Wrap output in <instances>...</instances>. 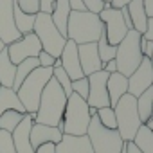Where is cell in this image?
<instances>
[{
	"mask_svg": "<svg viewBox=\"0 0 153 153\" xmlns=\"http://www.w3.org/2000/svg\"><path fill=\"white\" fill-rule=\"evenodd\" d=\"M65 106H67V96L61 90V87L58 85V81L51 78L42 92L40 105L34 114V123L47 124V126H58L63 119Z\"/></svg>",
	"mask_w": 153,
	"mask_h": 153,
	"instance_id": "obj_1",
	"label": "cell"
},
{
	"mask_svg": "<svg viewBox=\"0 0 153 153\" xmlns=\"http://www.w3.org/2000/svg\"><path fill=\"white\" fill-rule=\"evenodd\" d=\"M103 31L105 25L99 15L88 11H70L67 22V40L74 42L76 45L92 43L99 40Z\"/></svg>",
	"mask_w": 153,
	"mask_h": 153,
	"instance_id": "obj_2",
	"label": "cell"
},
{
	"mask_svg": "<svg viewBox=\"0 0 153 153\" xmlns=\"http://www.w3.org/2000/svg\"><path fill=\"white\" fill-rule=\"evenodd\" d=\"M88 105L83 97L78 94H70L67 97V106L63 112L61 123L56 126L61 130V133L67 135H87L88 124H90V114H88Z\"/></svg>",
	"mask_w": 153,
	"mask_h": 153,
	"instance_id": "obj_3",
	"label": "cell"
},
{
	"mask_svg": "<svg viewBox=\"0 0 153 153\" xmlns=\"http://www.w3.org/2000/svg\"><path fill=\"white\" fill-rule=\"evenodd\" d=\"M51 78H52V67L51 68L38 67L24 79V83L16 90V96H18L20 103L24 105L25 114H31V115L36 114L42 92H43V88H45V85L49 83Z\"/></svg>",
	"mask_w": 153,
	"mask_h": 153,
	"instance_id": "obj_4",
	"label": "cell"
},
{
	"mask_svg": "<svg viewBox=\"0 0 153 153\" xmlns=\"http://www.w3.org/2000/svg\"><path fill=\"white\" fill-rule=\"evenodd\" d=\"M140 36H142L140 33H137L135 29H130L126 36L121 40V43L117 45V52H115L117 72H121L126 78H130L133 74V70L140 65L144 58L140 52Z\"/></svg>",
	"mask_w": 153,
	"mask_h": 153,
	"instance_id": "obj_5",
	"label": "cell"
},
{
	"mask_svg": "<svg viewBox=\"0 0 153 153\" xmlns=\"http://www.w3.org/2000/svg\"><path fill=\"white\" fill-rule=\"evenodd\" d=\"M33 33L40 40L42 51L49 52L52 58H59L61 56V51H63V47L67 43V38L58 31V27L54 25V22H52L49 13H36Z\"/></svg>",
	"mask_w": 153,
	"mask_h": 153,
	"instance_id": "obj_6",
	"label": "cell"
},
{
	"mask_svg": "<svg viewBox=\"0 0 153 153\" xmlns=\"http://www.w3.org/2000/svg\"><path fill=\"white\" fill-rule=\"evenodd\" d=\"M114 112L117 119V131L121 133L123 140L124 142L133 140L137 130L142 126V121L137 112V97H133L131 94H124L114 106Z\"/></svg>",
	"mask_w": 153,
	"mask_h": 153,
	"instance_id": "obj_7",
	"label": "cell"
},
{
	"mask_svg": "<svg viewBox=\"0 0 153 153\" xmlns=\"http://www.w3.org/2000/svg\"><path fill=\"white\" fill-rule=\"evenodd\" d=\"M87 137H88V140L92 144L94 153H119L121 148L124 146V140H123L121 133L117 130L105 128L99 123L97 115H94L90 119Z\"/></svg>",
	"mask_w": 153,
	"mask_h": 153,
	"instance_id": "obj_8",
	"label": "cell"
},
{
	"mask_svg": "<svg viewBox=\"0 0 153 153\" xmlns=\"http://www.w3.org/2000/svg\"><path fill=\"white\" fill-rule=\"evenodd\" d=\"M99 18L105 25V34H106V40L110 45H119L121 40L126 36L128 33V27L123 20V15H121V9H115L112 6H106L101 13H99Z\"/></svg>",
	"mask_w": 153,
	"mask_h": 153,
	"instance_id": "obj_9",
	"label": "cell"
},
{
	"mask_svg": "<svg viewBox=\"0 0 153 153\" xmlns=\"http://www.w3.org/2000/svg\"><path fill=\"white\" fill-rule=\"evenodd\" d=\"M6 49H7L9 59L15 65H18L27 58H38V54L42 52V43L34 33H29V34H24L20 40L6 45Z\"/></svg>",
	"mask_w": 153,
	"mask_h": 153,
	"instance_id": "obj_10",
	"label": "cell"
},
{
	"mask_svg": "<svg viewBox=\"0 0 153 153\" xmlns=\"http://www.w3.org/2000/svg\"><path fill=\"white\" fill-rule=\"evenodd\" d=\"M108 72L105 70H97L88 78V97H87V105L92 108H103V106H110V99H108V90H106V81H108Z\"/></svg>",
	"mask_w": 153,
	"mask_h": 153,
	"instance_id": "obj_11",
	"label": "cell"
},
{
	"mask_svg": "<svg viewBox=\"0 0 153 153\" xmlns=\"http://www.w3.org/2000/svg\"><path fill=\"white\" fill-rule=\"evenodd\" d=\"M153 87V68L149 58H142L140 65L133 70V74L128 78V94L133 97H139L144 90Z\"/></svg>",
	"mask_w": 153,
	"mask_h": 153,
	"instance_id": "obj_12",
	"label": "cell"
},
{
	"mask_svg": "<svg viewBox=\"0 0 153 153\" xmlns=\"http://www.w3.org/2000/svg\"><path fill=\"white\" fill-rule=\"evenodd\" d=\"M15 0H0V40L4 42V45H9L16 40L22 38L15 25Z\"/></svg>",
	"mask_w": 153,
	"mask_h": 153,
	"instance_id": "obj_13",
	"label": "cell"
},
{
	"mask_svg": "<svg viewBox=\"0 0 153 153\" xmlns=\"http://www.w3.org/2000/svg\"><path fill=\"white\" fill-rule=\"evenodd\" d=\"M78 56H79V65H81L83 76H90L97 70H103V61L97 52V42L78 45Z\"/></svg>",
	"mask_w": 153,
	"mask_h": 153,
	"instance_id": "obj_14",
	"label": "cell"
},
{
	"mask_svg": "<svg viewBox=\"0 0 153 153\" xmlns=\"http://www.w3.org/2000/svg\"><path fill=\"white\" fill-rule=\"evenodd\" d=\"M59 61H61V68L68 74V78H70L72 81L83 78V70H81L79 56H78V45H76L74 42L67 40V43H65V47H63V51H61Z\"/></svg>",
	"mask_w": 153,
	"mask_h": 153,
	"instance_id": "obj_15",
	"label": "cell"
},
{
	"mask_svg": "<svg viewBox=\"0 0 153 153\" xmlns=\"http://www.w3.org/2000/svg\"><path fill=\"white\" fill-rule=\"evenodd\" d=\"M33 123H34L33 115L25 114L24 119L20 121V124L11 133V139H13L16 153H34V149L31 146V128H33Z\"/></svg>",
	"mask_w": 153,
	"mask_h": 153,
	"instance_id": "obj_16",
	"label": "cell"
},
{
	"mask_svg": "<svg viewBox=\"0 0 153 153\" xmlns=\"http://www.w3.org/2000/svg\"><path fill=\"white\" fill-rule=\"evenodd\" d=\"M61 137H63V133H61L59 128L33 123V128H31V146H33V149H36V148H40L42 144H47V142L58 144L61 140Z\"/></svg>",
	"mask_w": 153,
	"mask_h": 153,
	"instance_id": "obj_17",
	"label": "cell"
},
{
	"mask_svg": "<svg viewBox=\"0 0 153 153\" xmlns=\"http://www.w3.org/2000/svg\"><path fill=\"white\" fill-rule=\"evenodd\" d=\"M56 153H94L92 144L87 135H67L56 144Z\"/></svg>",
	"mask_w": 153,
	"mask_h": 153,
	"instance_id": "obj_18",
	"label": "cell"
},
{
	"mask_svg": "<svg viewBox=\"0 0 153 153\" xmlns=\"http://www.w3.org/2000/svg\"><path fill=\"white\" fill-rule=\"evenodd\" d=\"M106 90H108V99H110V106L114 108L119 99L128 94V78L123 76L121 72H114L108 76V81H106Z\"/></svg>",
	"mask_w": 153,
	"mask_h": 153,
	"instance_id": "obj_19",
	"label": "cell"
},
{
	"mask_svg": "<svg viewBox=\"0 0 153 153\" xmlns=\"http://www.w3.org/2000/svg\"><path fill=\"white\" fill-rule=\"evenodd\" d=\"M130 18H131V25L137 33L144 34L146 27H148V15L144 9V0H131V2L126 6Z\"/></svg>",
	"mask_w": 153,
	"mask_h": 153,
	"instance_id": "obj_20",
	"label": "cell"
},
{
	"mask_svg": "<svg viewBox=\"0 0 153 153\" xmlns=\"http://www.w3.org/2000/svg\"><path fill=\"white\" fill-rule=\"evenodd\" d=\"M70 4L68 0H54V7H52V13H51V18L54 22V25L58 27V31L67 38V22H68V16H70Z\"/></svg>",
	"mask_w": 153,
	"mask_h": 153,
	"instance_id": "obj_21",
	"label": "cell"
},
{
	"mask_svg": "<svg viewBox=\"0 0 153 153\" xmlns=\"http://www.w3.org/2000/svg\"><path fill=\"white\" fill-rule=\"evenodd\" d=\"M15 74H16V65L9 59L7 49H4L0 52V87L13 88Z\"/></svg>",
	"mask_w": 153,
	"mask_h": 153,
	"instance_id": "obj_22",
	"label": "cell"
},
{
	"mask_svg": "<svg viewBox=\"0 0 153 153\" xmlns=\"http://www.w3.org/2000/svg\"><path fill=\"white\" fill-rule=\"evenodd\" d=\"M7 110H16L20 114H25V108L20 103L16 92L13 88H7V87H0V115Z\"/></svg>",
	"mask_w": 153,
	"mask_h": 153,
	"instance_id": "obj_23",
	"label": "cell"
},
{
	"mask_svg": "<svg viewBox=\"0 0 153 153\" xmlns=\"http://www.w3.org/2000/svg\"><path fill=\"white\" fill-rule=\"evenodd\" d=\"M13 16H15V25L18 29V33L24 36V34H29L33 33V27H34V20H36V15H29V13H24L16 4H15V9H13Z\"/></svg>",
	"mask_w": 153,
	"mask_h": 153,
	"instance_id": "obj_24",
	"label": "cell"
},
{
	"mask_svg": "<svg viewBox=\"0 0 153 153\" xmlns=\"http://www.w3.org/2000/svg\"><path fill=\"white\" fill-rule=\"evenodd\" d=\"M40 67V63H38V58H27V59H24L22 63H18L16 65V74H15V83H13V90L16 92L18 88H20V85L24 83V79L27 78V76L34 70V68H38Z\"/></svg>",
	"mask_w": 153,
	"mask_h": 153,
	"instance_id": "obj_25",
	"label": "cell"
},
{
	"mask_svg": "<svg viewBox=\"0 0 153 153\" xmlns=\"http://www.w3.org/2000/svg\"><path fill=\"white\" fill-rule=\"evenodd\" d=\"M137 112H139V117H140L142 124L151 117V114H153V87L144 90L137 97Z\"/></svg>",
	"mask_w": 153,
	"mask_h": 153,
	"instance_id": "obj_26",
	"label": "cell"
},
{
	"mask_svg": "<svg viewBox=\"0 0 153 153\" xmlns=\"http://www.w3.org/2000/svg\"><path fill=\"white\" fill-rule=\"evenodd\" d=\"M142 153H153V131H149L144 124L137 130L133 140H131Z\"/></svg>",
	"mask_w": 153,
	"mask_h": 153,
	"instance_id": "obj_27",
	"label": "cell"
},
{
	"mask_svg": "<svg viewBox=\"0 0 153 153\" xmlns=\"http://www.w3.org/2000/svg\"><path fill=\"white\" fill-rule=\"evenodd\" d=\"M24 115L25 114H20V112H16V110H7V112H4L2 115H0V130H4V131H7V133H13L15 131V128L20 124V121L24 119Z\"/></svg>",
	"mask_w": 153,
	"mask_h": 153,
	"instance_id": "obj_28",
	"label": "cell"
},
{
	"mask_svg": "<svg viewBox=\"0 0 153 153\" xmlns=\"http://www.w3.org/2000/svg\"><path fill=\"white\" fill-rule=\"evenodd\" d=\"M97 52H99V58H101L103 65H105L106 61H110V59H115V52H117V47L108 43L105 31L101 33V36H99V40H97Z\"/></svg>",
	"mask_w": 153,
	"mask_h": 153,
	"instance_id": "obj_29",
	"label": "cell"
},
{
	"mask_svg": "<svg viewBox=\"0 0 153 153\" xmlns=\"http://www.w3.org/2000/svg\"><path fill=\"white\" fill-rule=\"evenodd\" d=\"M52 78L58 81V85L61 87V90L65 92V96L68 97L72 94V79L68 78V74L61 68V67H52Z\"/></svg>",
	"mask_w": 153,
	"mask_h": 153,
	"instance_id": "obj_30",
	"label": "cell"
},
{
	"mask_svg": "<svg viewBox=\"0 0 153 153\" xmlns=\"http://www.w3.org/2000/svg\"><path fill=\"white\" fill-rule=\"evenodd\" d=\"M97 119L105 128L110 130H117V119H115V112L112 106H103L97 110Z\"/></svg>",
	"mask_w": 153,
	"mask_h": 153,
	"instance_id": "obj_31",
	"label": "cell"
},
{
	"mask_svg": "<svg viewBox=\"0 0 153 153\" xmlns=\"http://www.w3.org/2000/svg\"><path fill=\"white\" fill-rule=\"evenodd\" d=\"M72 92L78 94L79 97H83L87 101V97H88V78H87V76L72 81Z\"/></svg>",
	"mask_w": 153,
	"mask_h": 153,
	"instance_id": "obj_32",
	"label": "cell"
},
{
	"mask_svg": "<svg viewBox=\"0 0 153 153\" xmlns=\"http://www.w3.org/2000/svg\"><path fill=\"white\" fill-rule=\"evenodd\" d=\"M15 4L29 15H36L40 13V0H15Z\"/></svg>",
	"mask_w": 153,
	"mask_h": 153,
	"instance_id": "obj_33",
	"label": "cell"
},
{
	"mask_svg": "<svg viewBox=\"0 0 153 153\" xmlns=\"http://www.w3.org/2000/svg\"><path fill=\"white\" fill-rule=\"evenodd\" d=\"M0 153H16L11 133H7L4 130H0Z\"/></svg>",
	"mask_w": 153,
	"mask_h": 153,
	"instance_id": "obj_34",
	"label": "cell"
},
{
	"mask_svg": "<svg viewBox=\"0 0 153 153\" xmlns=\"http://www.w3.org/2000/svg\"><path fill=\"white\" fill-rule=\"evenodd\" d=\"M83 6H85V11L96 13V15H99L105 9V2H103V0H83Z\"/></svg>",
	"mask_w": 153,
	"mask_h": 153,
	"instance_id": "obj_35",
	"label": "cell"
},
{
	"mask_svg": "<svg viewBox=\"0 0 153 153\" xmlns=\"http://www.w3.org/2000/svg\"><path fill=\"white\" fill-rule=\"evenodd\" d=\"M54 59L56 58H52L49 52H45V51H42L40 54H38V63H40V67H43V68H51V67H54Z\"/></svg>",
	"mask_w": 153,
	"mask_h": 153,
	"instance_id": "obj_36",
	"label": "cell"
},
{
	"mask_svg": "<svg viewBox=\"0 0 153 153\" xmlns=\"http://www.w3.org/2000/svg\"><path fill=\"white\" fill-rule=\"evenodd\" d=\"M140 52H142L144 58H151L153 56V42H149L144 36H140Z\"/></svg>",
	"mask_w": 153,
	"mask_h": 153,
	"instance_id": "obj_37",
	"label": "cell"
},
{
	"mask_svg": "<svg viewBox=\"0 0 153 153\" xmlns=\"http://www.w3.org/2000/svg\"><path fill=\"white\" fill-rule=\"evenodd\" d=\"M54 0H40V13H52Z\"/></svg>",
	"mask_w": 153,
	"mask_h": 153,
	"instance_id": "obj_38",
	"label": "cell"
},
{
	"mask_svg": "<svg viewBox=\"0 0 153 153\" xmlns=\"http://www.w3.org/2000/svg\"><path fill=\"white\" fill-rule=\"evenodd\" d=\"M34 153H56V144H52V142L42 144L40 148L34 149Z\"/></svg>",
	"mask_w": 153,
	"mask_h": 153,
	"instance_id": "obj_39",
	"label": "cell"
},
{
	"mask_svg": "<svg viewBox=\"0 0 153 153\" xmlns=\"http://www.w3.org/2000/svg\"><path fill=\"white\" fill-rule=\"evenodd\" d=\"M142 36H144L146 40L153 42V18H148V27H146V31H144Z\"/></svg>",
	"mask_w": 153,
	"mask_h": 153,
	"instance_id": "obj_40",
	"label": "cell"
},
{
	"mask_svg": "<svg viewBox=\"0 0 153 153\" xmlns=\"http://www.w3.org/2000/svg\"><path fill=\"white\" fill-rule=\"evenodd\" d=\"M121 15H123V20H124V24H126L128 31H130V29H133V25H131V18H130V13H128L126 6H124V7H121Z\"/></svg>",
	"mask_w": 153,
	"mask_h": 153,
	"instance_id": "obj_41",
	"label": "cell"
},
{
	"mask_svg": "<svg viewBox=\"0 0 153 153\" xmlns=\"http://www.w3.org/2000/svg\"><path fill=\"white\" fill-rule=\"evenodd\" d=\"M103 70H105V72H108V74H114V72H117V63H115V59H110V61H106V63L103 65Z\"/></svg>",
	"mask_w": 153,
	"mask_h": 153,
	"instance_id": "obj_42",
	"label": "cell"
},
{
	"mask_svg": "<svg viewBox=\"0 0 153 153\" xmlns=\"http://www.w3.org/2000/svg\"><path fill=\"white\" fill-rule=\"evenodd\" d=\"M68 4H70V9L72 11H85L83 0H68Z\"/></svg>",
	"mask_w": 153,
	"mask_h": 153,
	"instance_id": "obj_43",
	"label": "cell"
},
{
	"mask_svg": "<svg viewBox=\"0 0 153 153\" xmlns=\"http://www.w3.org/2000/svg\"><path fill=\"white\" fill-rule=\"evenodd\" d=\"M144 9L148 18H153V0H144Z\"/></svg>",
	"mask_w": 153,
	"mask_h": 153,
	"instance_id": "obj_44",
	"label": "cell"
},
{
	"mask_svg": "<svg viewBox=\"0 0 153 153\" xmlns=\"http://www.w3.org/2000/svg\"><path fill=\"white\" fill-rule=\"evenodd\" d=\"M130 2H131V0H112V2H110V6H112V7H115V9H121V7L128 6Z\"/></svg>",
	"mask_w": 153,
	"mask_h": 153,
	"instance_id": "obj_45",
	"label": "cell"
},
{
	"mask_svg": "<svg viewBox=\"0 0 153 153\" xmlns=\"http://www.w3.org/2000/svg\"><path fill=\"white\" fill-rule=\"evenodd\" d=\"M126 149H128V153H142V151H140L133 142H131V140H130V142H126Z\"/></svg>",
	"mask_w": 153,
	"mask_h": 153,
	"instance_id": "obj_46",
	"label": "cell"
},
{
	"mask_svg": "<svg viewBox=\"0 0 153 153\" xmlns=\"http://www.w3.org/2000/svg\"><path fill=\"white\" fill-rule=\"evenodd\" d=\"M119 153H128V149H126V142H124V146L121 148V151H119Z\"/></svg>",
	"mask_w": 153,
	"mask_h": 153,
	"instance_id": "obj_47",
	"label": "cell"
},
{
	"mask_svg": "<svg viewBox=\"0 0 153 153\" xmlns=\"http://www.w3.org/2000/svg\"><path fill=\"white\" fill-rule=\"evenodd\" d=\"M4 49H6V45H4V42H2V40H0V52H2Z\"/></svg>",
	"mask_w": 153,
	"mask_h": 153,
	"instance_id": "obj_48",
	"label": "cell"
},
{
	"mask_svg": "<svg viewBox=\"0 0 153 153\" xmlns=\"http://www.w3.org/2000/svg\"><path fill=\"white\" fill-rule=\"evenodd\" d=\"M103 2H105V7H106V6H110V2H112V0H103Z\"/></svg>",
	"mask_w": 153,
	"mask_h": 153,
	"instance_id": "obj_49",
	"label": "cell"
},
{
	"mask_svg": "<svg viewBox=\"0 0 153 153\" xmlns=\"http://www.w3.org/2000/svg\"><path fill=\"white\" fill-rule=\"evenodd\" d=\"M149 61H151V68H153V56H151V58H149Z\"/></svg>",
	"mask_w": 153,
	"mask_h": 153,
	"instance_id": "obj_50",
	"label": "cell"
},
{
	"mask_svg": "<svg viewBox=\"0 0 153 153\" xmlns=\"http://www.w3.org/2000/svg\"><path fill=\"white\" fill-rule=\"evenodd\" d=\"M151 117H153V114H151Z\"/></svg>",
	"mask_w": 153,
	"mask_h": 153,
	"instance_id": "obj_51",
	"label": "cell"
}]
</instances>
